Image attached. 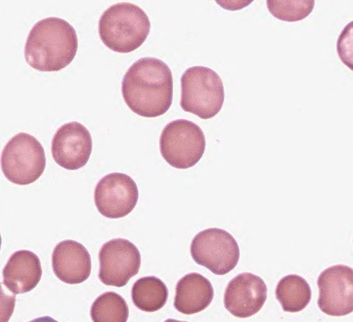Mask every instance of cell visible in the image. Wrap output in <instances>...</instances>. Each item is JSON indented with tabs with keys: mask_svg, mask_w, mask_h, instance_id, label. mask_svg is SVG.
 Instances as JSON below:
<instances>
[{
	"mask_svg": "<svg viewBox=\"0 0 353 322\" xmlns=\"http://www.w3.org/2000/svg\"><path fill=\"white\" fill-rule=\"evenodd\" d=\"M121 93L132 113L143 117H161L172 104V70L161 59L142 57L125 73Z\"/></svg>",
	"mask_w": 353,
	"mask_h": 322,
	"instance_id": "6da1fadb",
	"label": "cell"
},
{
	"mask_svg": "<svg viewBox=\"0 0 353 322\" xmlns=\"http://www.w3.org/2000/svg\"><path fill=\"white\" fill-rule=\"evenodd\" d=\"M78 38L76 30L63 19L46 18L32 27L27 38V64L39 71H59L70 66L76 57Z\"/></svg>",
	"mask_w": 353,
	"mask_h": 322,
	"instance_id": "7a4b0ae2",
	"label": "cell"
},
{
	"mask_svg": "<svg viewBox=\"0 0 353 322\" xmlns=\"http://www.w3.org/2000/svg\"><path fill=\"white\" fill-rule=\"evenodd\" d=\"M151 22L147 13L132 3H118L103 13L99 20V35L108 49L118 53H130L147 40Z\"/></svg>",
	"mask_w": 353,
	"mask_h": 322,
	"instance_id": "3957f363",
	"label": "cell"
},
{
	"mask_svg": "<svg viewBox=\"0 0 353 322\" xmlns=\"http://www.w3.org/2000/svg\"><path fill=\"white\" fill-rule=\"evenodd\" d=\"M225 87L215 70L205 66L189 68L181 77V106L201 120H210L222 110Z\"/></svg>",
	"mask_w": 353,
	"mask_h": 322,
	"instance_id": "277c9868",
	"label": "cell"
},
{
	"mask_svg": "<svg viewBox=\"0 0 353 322\" xmlns=\"http://www.w3.org/2000/svg\"><path fill=\"white\" fill-rule=\"evenodd\" d=\"M46 167V151L32 135L25 132L17 134L3 150V174L12 184H32L39 180Z\"/></svg>",
	"mask_w": 353,
	"mask_h": 322,
	"instance_id": "5b68a950",
	"label": "cell"
},
{
	"mask_svg": "<svg viewBox=\"0 0 353 322\" xmlns=\"http://www.w3.org/2000/svg\"><path fill=\"white\" fill-rule=\"evenodd\" d=\"M206 147L201 128L192 121L171 122L162 131L159 149L165 161L172 167L186 169L201 160Z\"/></svg>",
	"mask_w": 353,
	"mask_h": 322,
	"instance_id": "8992f818",
	"label": "cell"
},
{
	"mask_svg": "<svg viewBox=\"0 0 353 322\" xmlns=\"http://www.w3.org/2000/svg\"><path fill=\"white\" fill-rule=\"evenodd\" d=\"M192 259L216 276H225L239 264L240 249L234 237L225 230L208 229L198 234L191 244Z\"/></svg>",
	"mask_w": 353,
	"mask_h": 322,
	"instance_id": "52a82bcc",
	"label": "cell"
},
{
	"mask_svg": "<svg viewBox=\"0 0 353 322\" xmlns=\"http://www.w3.org/2000/svg\"><path fill=\"white\" fill-rule=\"evenodd\" d=\"M99 279L107 286L122 287L137 276L141 253L130 240L117 238L104 243L99 252Z\"/></svg>",
	"mask_w": 353,
	"mask_h": 322,
	"instance_id": "ba28073f",
	"label": "cell"
},
{
	"mask_svg": "<svg viewBox=\"0 0 353 322\" xmlns=\"http://www.w3.org/2000/svg\"><path fill=\"white\" fill-rule=\"evenodd\" d=\"M139 189L134 179L123 173L105 176L94 189V203L105 218H125L137 205Z\"/></svg>",
	"mask_w": 353,
	"mask_h": 322,
	"instance_id": "9c48e42d",
	"label": "cell"
},
{
	"mask_svg": "<svg viewBox=\"0 0 353 322\" xmlns=\"http://www.w3.org/2000/svg\"><path fill=\"white\" fill-rule=\"evenodd\" d=\"M320 290L318 305L330 316H345L353 313V269L335 265L323 271L318 278Z\"/></svg>",
	"mask_w": 353,
	"mask_h": 322,
	"instance_id": "30bf717a",
	"label": "cell"
},
{
	"mask_svg": "<svg viewBox=\"0 0 353 322\" xmlns=\"http://www.w3.org/2000/svg\"><path fill=\"white\" fill-rule=\"evenodd\" d=\"M92 149L90 132L78 122L61 126L54 135L52 142L54 161L69 171L84 167L90 160Z\"/></svg>",
	"mask_w": 353,
	"mask_h": 322,
	"instance_id": "8fae6325",
	"label": "cell"
},
{
	"mask_svg": "<svg viewBox=\"0 0 353 322\" xmlns=\"http://www.w3.org/2000/svg\"><path fill=\"white\" fill-rule=\"evenodd\" d=\"M267 296V285L263 280L256 274L243 273L230 281L223 303L233 316L249 318L263 308Z\"/></svg>",
	"mask_w": 353,
	"mask_h": 322,
	"instance_id": "7c38bea8",
	"label": "cell"
},
{
	"mask_svg": "<svg viewBox=\"0 0 353 322\" xmlns=\"http://www.w3.org/2000/svg\"><path fill=\"white\" fill-rule=\"evenodd\" d=\"M52 267L54 274L63 283H83L90 278L92 269L90 254L76 240H63L53 250Z\"/></svg>",
	"mask_w": 353,
	"mask_h": 322,
	"instance_id": "4fadbf2b",
	"label": "cell"
},
{
	"mask_svg": "<svg viewBox=\"0 0 353 322\" xmlns=\"http://www.w3.org/2000/svg\"><path fill=\"white\" fill-rule=\"evenodd\" d=\"M43 269L39 257L29 250L12 254L3 270V283L14 294L30 292L39 285Z\"/></svg>",
	"mask_w": 353,
	"mask_h": 322,
	"instance_id": "5bb4252c",
	"label": "cell"
},
{
	"mask_svg": "<svg viewBox=\"0 0 353 322\" xmlns=\"http://www.w3.org/2000/svg\"><path fill=\"white\" fill-rule=\"evenodd\" d=\"M214 290L210 281L198 273L186 274L176 286L174 307L179 313H200L212 303Z\"/></svg>",
	"mask_w": 353,
	"mask_h": 322,
	"instance_id": "9a60e30c",
	"label": "cell"
},
{
	"mask_svg": "<svg viewBox=\"0 0 353 322\" xmlns=\"http://www.w3.org/2000/svg\"><path fill=\"white\" fill-rule=\"evenodd\" d=\"M168 287L155 276L141 278L132 289V303L145 313L161 310L168 303Z\"/></svg>",
	"mask_w": 353,
	"mask_h": 322,
	"instance_id": "2e32d148",
	"label": "cell"
},
{
	"mask_svg": "<svg viewBox=\"0 0 353 322\" xmlns=\"http://www.w3.org/2000/svg\"><path fill=\"white\" fill-rule=\"evenodd\" d=\"M276 296L285 312L298 313L310 303L312 290L303 277L290 274L278 283Z\"/></svg>",
	"mask_w": 353,
	"mask_h": 322,
	"instance_id": "e0dca14e",
	"label": "cell"
},
{
	"mask_svg": "<svg viewBox=\"0 0 353 322\" xmlns=\"http://www.w3.org/2000/svg\"><path fill=\"white\" fill-rule=\"evenodd\" d=\"M90 315L94 322H127L129 308L127 301L120 294L107 292L94 301Z\"/></svg>",
	"mask_w": 353,
	"mask_h": 322,
	"instance_id": "ac0fdd59",
	"label": "cell"
},
{
	"mask_svg": "<svg viewBox=\"0 0 353 322\" xmlns=\"http://www.w3.org/2000/svg\"><path fill=\"white\" fill-rule=\"evenodd\" d=\"M315 0H267V8L274 18L285 22H298L314 11Z\"/></svg>",
	"mask_w": 353,
	"mask_h": 322,
	"instance_id": "d6986e66",
	"label": "cell"
},
{
	"mask_svg": "<svg viewBox=\"0 0 353 322\" xmlns=\"http://www.w3.org/2000/svg\"><path fill=\"white\" fill-rule=\"evenodd\" d=\"M337 53L341 62L353 71V21L350 22L339 35Z\"/></svg>",
	"mask_w": 353,
	"mask_h": 322,
	"instance_id": "ffe728a7",
	"label": "cell"
},
{
	"mask_svg": "<svg viewBox=\"0 0 353 322\" xmlns=\"http://www.w3.org/2000/svg\"><path fill=\"white\" fill-rule=\"evenodd\" d=\"M216 4L227 11L236 12L252 4L254 0H215Z\"/></svg>",
	"mask_w": 353,
	"mask_h": 322,
	"instance_id": "44dd1931",
	"label": "cell"
}]
</instances>
